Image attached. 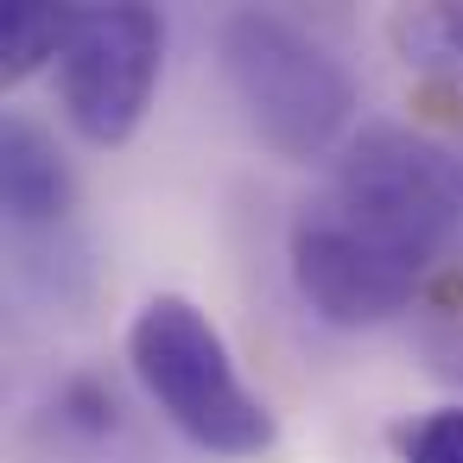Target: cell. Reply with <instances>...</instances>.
I'll use <instances>...</instances> for the list:
<instances>
[{"label":"cell","mask_w":463,"mask_h":463,"mask_svg":"<svg viewBox=\"0 0 463 463\" xmlns=\"http://www.w3.org/2000/svg\"><path fill=\"white\" fill-rule=\"evenodd\" d=\"M400 463H463V406H431L400 431Z\"/></svg>","instance_id":"cell-8"},{"label":"cell","mask_w":463,"mask_h":463,"mask_svg":"<svg viewBox=\"0 0 463 463\" xmlns=\"http://www.w3.org/2000/svg\"><path fill=\"white\" fill-rule=\"evenodd\" d=\"M0 210L20 241H52L77 216V172L52 128L33 115L0 121Z\"/></svg>","instance_id":"cell-5"},{"label":"cell","mask_w":463,"mask_h":463,"mask_svg":"<svg viewBox=\"0 0 463 463\" xmlns=\"http://www.w3.org/2000/svg\"><path fill=\"white\" fill-rule=\"evenodd\" d=\"M71 20H77V7H7V20H0V77L20 83L39 64H58Z\"/></svg>","instance_id":"cell-7"},{"label":"cell","mask_w":463,"mask_h":463,"mask_svg":"<svg viewBox=\"0 0 463 463\" xmlns=\"http://www.w3.org/2000/svg\"><path fill=\"white\" fill-rule=\"evenodd\" d=\"M216 58H222V83H229L235 109L279 159L305 165V159L343 153L355 140L349 134L355 77L298 20L267 14V7H241L216 33Z\"/></svg>","instance_id":"cell-2"},{"label":"cell","mask_w":463,"mask_h":463,"mask_svg":"<svg viewBox=\"0 0 463 463\" xmlns=\"http://www.w3.org/2000/svg\"><path fill=\"white\" fill-rule=\"evenodd\" d=\"M159 71H165V20L153 7H77L58 58L64 121L90 146H128L153 109Z\"/></svg>","instance_id":"cell-4"},{"label":"cell","mask_w":463,"mask_h":463,"mask_svg":"<svg viewBox=\"0 0 463 463\" xmlns=\"http://www.w3.org/2000/svg\"><path fill=\"white\" fill-rule=\"evenodd\" d=\"M457 222L463 178L450 153L412 128H362L336 153L330 184L292 216V286L336 330L387 324L419 298Z\"/></svg>","instance_id":"cell-1"},{"label":"cell","mask_w":463,"mask_h":463,"mask_svg":"<svg viewBox=\"0 0 463 463\" xmlns=\"http://www.w3.org/2000/svg\"><path fill=\"white\" fill-rule=\"evenodd\" d=\"M128 362L146 400L197 444L216 457H260L273 444V406L248 387L235 368L222 330L210 311H197L178 292H159L134 311L128 324Z\"/></svg>","instance_id":"cell-3"},{"label":"cell","mask_w":463,"mask_h":463,"mask_svg":"<svg viewBox=\"0 0 463 463\" xmlns=\"http://www.w3.org/2000/svg\"><path fill=\"white\" fill-rule=\"evenodd\" d=\"M393 45L412 71L463 83V7H406V14H393Z\"/></svg>","instance_id":"cell-6"}]
</instances>
